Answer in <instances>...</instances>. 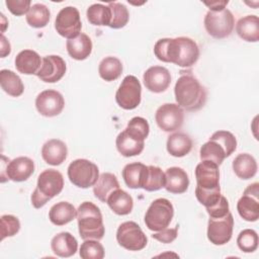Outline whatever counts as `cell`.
Wrapping results in <instances>:
<instances>
[{
    "mask_svg": "<svg viewBox=\"0 0 259 259\" xmlns=\"http://www.w3.org/2000/svg\"><path fill=\"white\" fill-rule=\"evenodd\" d=\"M77 215V210L73 204L67 201H60L54 204L49 212V219L56 226H64L72 222Z\"/></svg>",
    "mask_w": 259,
    "mask_h": 259,
    "instance_id": "obj_29",
    "label": "cell"
},
{
    "mask_svg": "<svg viewBox=\"0 0 259 259\" xmlns=\"http://www.w3.org/2000/svg\"><path fill=\"white\" fill-rule=\"evenodd\" d=\"M238 35L249 42L259 40V18L256 15H247L240 18L236 24Z\"/></svg>",
    "mask_w": 259,
    "mask_h": 259,
    "instance_id": "obj_25",
    "label": "cell"
},
{
    "mask_svg": "<svg viewBox=\"0 0 259 259\" xmlns=\"http://www.w3.org/2000/svg\"><path fill=\"white\" fill-rule=\"evenodd\" d=\"M143 81L148 90L154 93H161L170 86L171 75L165 67L153 66L146 70Z\"/></svg>",
    "mask_w": 259,
    "mask_h": 259,
    "instance_id": "obj_18",
    "label": "cell"
},
{
    "mask_svg": "<svg viewBox=\"0 0 259 259\" xmlns=\"http://www.w3.org/2000/svg\"><path fill=\"white\" fill-rule=\"evenodd\" d=\"M116 241L122 248L130 251L143 250L148 243V239L135 222H124L119 225L116 231Z\"/></svg>",
    "mask_w": 259,
    "mask_h": 259,
    "instance_id": "obj_10",
    "label": "cell"
},
{
    "mask_svg": "<svg viewBox=\"0 0 259 259\" xmlns=\"http://www.w3.org/2000/svg\"><path fill=\"white\" fill-rule=\"evenodd\" d=\"M98 73L103 80L107 82L114 81L122 73V64L115 57H106L99 64Z\"/></svg>",
    "mask_w": 259,
    "mask_h": 259,
    "instance_id": "obj_35",
    "label": "cell"
},
{
    "mask_svg": "<svg viewBox=\"0 0 259 259\" xmlns=\"http://www.w3.org/2000/svg\"><path fill=\"white\" fill-rule=\"evenodd\" d=\"M108 7L111 10V20L109 27L113 29L124 27L130 19V13L127 8L119 2H109Z\"/></svg>",
    "mask_w": 259,
    "mask_h": 259,
    "instance_id": "obj_38",
    "label": "cell"
},
{
    "mask_svg": "<svg viewBox=\"0 0 259 259\" xmlns=\"http://www.w3.org/2000/svg\"><path fill=\"white\" fill-rule=\"evenodd\" d=\"M166 177L165 173L161 170V168L157 166H147L142 188L147 191H157L163 187H165Z\"/></svg>",
    "mask_w": 259,
    "mask_h": 259,
    "instance_id": "obj_34",
    "label": "cell"
},
{
    "mask_svg": "<svg viewBox=\"0 0 259 259\" xmlns=\"http://www.w3.org/2000/svg\"><path fill=\"white\" fill-rule=\"evenodd\" d=\"M165 189L174 194L184 193L189 186L187 173L180 167H170L165 172Z\"/></svg>",
    "mask_w": 259,
    "mask_h": 259,
    "instance_id": "obj_20",
    "label": "cell"
},
{
    "mask_svg": "<svg viewBox=\"0 0 259 259\" xmlns=\"http://www.w3.org/2000/svg\"><path fill=\"white\" fill-rule=\"evenodd\" d=\"M257 162L250 154H239L233 161V170L235 174L243 180L253 178L257 173Z\"/></svg>",
    "mask_w": 259,
    "mask_h": 259,
    "instance_id": "obj_27",
    "label": "cell"
},
{
    "mask_svg": "<svg viewBox=\"0 0 259 259\" xmlns=\"http://www.w3.org/2000/svg\"><path fill=\"white\" fill-rule=\"evenodd\" d=\"M117 188H119V183L116 176L105 172L99 175L98 180L93 185V193L100 201L106 202L108 196Z\"/></svg>",
    "mask_w": 259,
    "mask_h": 259,
    "instance_id": "obj_28",
    "label": "cell"
},
{
    "mask_svg": "<svg viewBox=\"0 0 259 259\" xmlns=\"http://www.w3.org/2000/svg\"><path fill=\"white\" fill-rule=\"evenodd\" d=\"M237 210L247 222H256L259 219V183L250 184L237 203Z\"/></svg>",
    "mask_w": 259,
    "mask_h": 259,
    "instance_id": "obj_13",
    "label": "cell"
},
{
    "mask_svg": "<svg viewBox=\"0 0 259 259\" xmlns=\"http://www.w3.org/2000/svg\"><path fill=\"white\" fill-rule=\"evenodd\" d=\"M124 131L134 139L144 142L149 135L150 126L144 117L135 116L128 121Z\"/></svg>",
    "mask_w": 259,
    "mask_h": 259,
    "instance_id": "obj_39",
    "label": "cell"
},
{
    "mask_svg": "<svg viewBox=\"0 0 259 259\" xmlns=\"http://www.w3.org/2000/svg\"><path fill=\"white\" fill-rule=\"evenodd\" d=\"M6 175V178L14 182H22L27 180L34 172V163L28 157H17L11 160L2 170L1 176Z\"/></svg>",
    "mask_w": 259,
    "mask_h": 259,
    "instance_id": "obj_17",
    "label": "cell"
},
{
    "mask_svg": "<svg viewBox=\"0 0 259 259\" xmlns=\"http://www.w3.org/2000/svg\"><path fill=\"white\" fill-rule=\"evenodd\" d=\"M166 148L173 157H184L192 149V140L184 133H174L168 137Z\"/></svg>",
    "mask_w": 259,
    "mask_h": 259,
    "instance_id": "obj_26",
    "label": "cell"
},
{
    "mask_svg": "<svg viewBox=\"0 0 259 259\" xmlns=\"http://www.w3.org/2000/svg\"><path fill=\"white\" fill-rule=\"evenodd\" d=\"M203 22L207 33L214 38H225L229 36L235 26L234 15L227 8L219 11L208 10Z\"/></svg>",
    "mask_w": 259,
    "mask_h": 259,
    "instance_id": "obj_8",
    "label": "cell"
},
{
    "mask_svg": "<svg viewBox=\"0 0 259 259\" xmlns=\"http://www.w3.org/2000/svg\"><path fill=\"white\" fill-rule=\"evenodd\" d=\"M177 104L187 111H196L206 102V90L191 74L181 75L174 87Z\"/></svg>",
    "mask_w": 259,
    "mask_h": 259,
    "instance_id": "obj_3",
    "label": "cell"
},
{
    "mask_svg": "<svg viewBox=\"0 0 259 259\" xmlns=\"http://www.w3.org/2000/svg\"><path fill=\"white\" fill-rule=\"evenodd\" d=\"M210 138L217 140L225 148L228 156H231V154L237 149V140L231 132L218 131L213 133Z\"/></svg>",
    "mask_w": 259,
    "mask_h": 259,
    "instance_id": "obj_43",
    "label": "cell"
},
{
    "mask_svg": "<svg viewBox=\"0 0 259 259\" xmlns=\"http://www.w3.org/2000/svg\"><path fill=\"white\" fill-rule=\"evenodd\" d=\"M142 99V86L137 77L127 75L121 81L116 93L115 101L123 109L132 110L138 107Z\"/></svg>",
    "mask_w": 259,
    "mask_h": 259,
    "instance_id": "obj_9",
    "label": "cell"
},
{
    "mask_svg": "<svg viewBox=\"0 0 259 259\" xmlns=\"http://www.w3.org/2000/svg\"><path fill=\"white\" fill-rule=\"evenodd\" d=\"M42 60L39 55L32 50H23L15 57L16 70L24 75L36 74L41 66Z\"/></svg>",
    "mask_w": 259,
    "mask_h": 259,
    "instance_id": "obj_22",
    "label": "cell"
},
{
    "mask_svg": "<svg viewBox=\"0 0 259 259\" xmlns=\"http://www.w3.org/2000/svg\"><path fill=\"white\" fill-rule=\"evenodd\" d=\"M86 16L88 21L97 26H109L111 20V10L110 8L103 4L96 3L88 7Z\"/></svg>",
    "mask_w": 259,
    "mask_h": 259,
    "instance_id": "obj_36",
    "label": "cell"
},
{
    "mask_svg": "<svg viewBox=\"0 0 259 259\" xmlns=\"http://www.w3.org/2000/svg\"><path fill=\"white\" fill-rule=\"evenodd\" d=\"M66 48L72 59L83 61L87 59L92 52V41L87 34L80 33L77 37L68 39Z\"/></svg>",
    "mask_w": 259,
    "mask_h": 259,
    "instance_id": "obj_23",
    "label": "cell"
},
{
    "mask_svg": "<svg viewBox=\"0 0 259 259\" xmlns=\"http://www.w3.org/2000/svg\"><path fill=\"white\" fill-rule=\"evenodd\" d=\"M205 208H206V211H207L209 218H212V219L223 218L230 212L228 199L224 195H221L219 200L213 205L205 207Z\"/></svg>",
    "mask_w": 259,
    "mask_h": 259,
    "instance_id": "obj_44",
    "label": "cell"
},
{
    "mask_svg": "<svg viewBox=\"0 0 259 259\" xmlns=\"http://www.w3.org/2000/svg\"><path fill=\"white\" fill-rule=\"evenodd\" d=\"M146 169H147V166L140 162L126 164L121 172L122 178L126 186L132 189L142 188Z\"/></svg>",
    "mask_w": 259,
    "mask_h": 259,
    "instance_id": "obj_33",
    "label": "cell"
},
{
    "mask_svg": "<svg viewBox=\"0 0 259 259\" xmlns=\"http://www.w3.org/2000/svg\"><path fill=\"white\" fill-rule=\"evenodd\" d=\"M77 222L80 237L83 240H101L105 229L101 211L90 201L82 202L77 209Z\"/></svg>",
    "mask_w": 259,
    "mask_h": 259,
    "instance_id": "obj_4",
    "label": "cell"
},
{
    "mask_svg": "<svg viewBox=\"0 0 259 259\" xmlns=\"http://www.w3.org/2000/svg\"><path fill=\"white\" fill-rule=\"evenodd\" d=\"M64 187L63 175L55 169H47L37 177V184L30 200L35 208L42 207L49 200L60 194Z\"/></svg>",
    "mask_w": 259,
    "mask_h": 259,
    "instance_id": "obj_5",
    "label": "cell"
},
{
    "mask_svg": "<svg viewBox=\"0 0 259 259\" xmlns=\"http://www.w3.org/2000/svg\"><path fill=\"white\" fill-rule=\"evenodd\" d=\"M178 236V227H175L173 229H163L161 231H158L157 233H154L152 235V238L162 242L164 244H169L172 243Z\"/></svg>",
    "mask_w": 259,
    "mask_h": 259,
    "instance_id": "obj_46",
    "label": "cell"
},
{
    "mask_svg": "<svg viewBox=\"0 0 259 259\" xmlns=\"http://www.w3.org/2000/svg\"><path fill=\"white\" fill-rule=\"evenodd\" d=\"M5 4L8 10L16 15L21 16L23 14H27L30 9V0H6Z\"/></svg>",
    "mask_w": 259,
    "mask_h": 259,
    "instance_id": "obj_45",
    "label": "cell"
},
{
    "mask_svg": "<svg viewBox=\"0 0 259 259\" xmlns=\"http://www.w3.org/2000/svg\"><path fill=\"white\" fill-rule=\"evenodd\" d=\"M157 125L164 132L170 133L179 130L184 121V112L176 103H164L155 114Z\"/></svg>",
    "mask_w": 259,
    "mask_h": 259,
    "instance_id": "obj_12",
    "label": "cell"
},
{
    "mask_svg": "<svg viewBox=\"0 0 259 259\" xmlns=\"http://www.w3.org/2000/svg\"><path fill=\"white\" fill-rule=\"evenodd\" d=\"M116 149L123 157H134L140 155L145 147V143L131 137L125 131L118 134L115 140Z\"/></svg>",
    "mask_w": 259,
    "mask_h": 259,
    "instance_id": "obj_30",
    "label": "cell"
},
{
    "mask_svg": "<svg viewBox=\"0 0 259 259\" xmlns=\"http://www.w3.org/2000/svg\"><path fill=\"white\" fill-rule=\"evenodd\" d=\"M174 215V207L166 198L155 199L148 207L145 214L146 227L154 232L166 229Z\"/></svg>",
    "mask_w": 259,
    "mask_h": 259,
    "instance_id": "obj_6",
    "label": "cell"
},
{
    "mask_svg": "<svg viewBox=\"0 0 259 259\" xmlns=\"http://www.w3.org/2000/svg\"><path fill=\"white\" fill-rule=\"evenodd\" d=\"M1 227V241L7 237H12L16 235L20 230L19 220L12 214H4L0 219Z\"/></svg>",
    "mask_w": 259,
    "mask_h": 259,
    "instance_id": "obj_42",
    "label": "cell"
},
{
    "mask_svg": "<svg viewBox=\"0 0 259 259\" xmlns=\"http://www.w3.org/2000/svg\"><path fill=\"white\" fill-rule=\"evenodd\" d=\"M51 247L57 256L68 258L77 252L78 242L76 238L69 232H62L52 239Z\"/></svg>",
    "mask_w": 259,
    "mask_h": 259,
    "instance_id": "obj_21",
    "label": "cell"
},
{
    "mask_svg": "<svg viewBox=\"0 0 259 259\" xmlns=\"http://www.w3.org/2000/svg\"><path fill=\"white\" fill-rule=\"evenodd\" d=\"M65 106L63 95L53 89L40 92L35 98V107L38 113L46 117L59 115Z\"/></svg>",
    "mask_w": 259,
    "mask_h": 259,
    "instance_id": "obj_15",
    "label": "cell"
},
{
    "mask_svg": "<svg viewBox=\"0 0 259 259\" xmlns=\"http://www.w3.org/2000/svg\"><path fill=\"white\" fill-rule=\"evenodd\" d=\"M234 219L231 212L223 218H209L207 223V239L213 245L227 244L233 235Z\"/></svg>",
    "mask_w": 259,
    "mask_h": 259,
    "instance_id": "obj_14",
    "label": "cell"
},
{
    "mask_svg": "<svg viewBox=\"0 0 259 259\" xmlns=\"http://www.w3.org/2000/svg\"><path fill=\"white\" fill-rule=\"evenodd\" d=\"M68 177L71 183L80 188L93 186L99 178V170L96 164L86 159H77L68 167Z\"/></svg>",
    "mask_w": 259,
    "mask_h": 259,
    "instance_id": "obj_7",
    "label": "cell"
},
{
    "mask_svg": "<svg viewBox=\"0 0 259 259\" xmlns=\"http://www.w3.org/2000/svg\"><path fill=\"white\" fill-rule=\"evenodd\" d=\"M66 70V63L63 58L51 55L42 58L41 66L35 75L46 83H56L64 77Z\"/></svg>",
    "mask_w": 259,
    "mask_h": 259,
    "instance_id": "obj_16",
    "label": "cell"
},
{
    "mask_svg": "<svg viewBox=\"0 0 259 259\" xmlns=\"http://www.w3.org/2000/svg\"><path fill=\"white\" fill-rule=\"evenodd\" d=\"M195 196L205 207L213 205L220 198L219 165L210 161H201L195 168Z\"/></svg>",
    "mask_w": 259,
    "mask_h": 259,
    "instance_id": "obj_2",
    "label": "cell"
},
{
    "mask_svg": "<svg viewBox=\"0 0 259 259\" xmlns=\"http://www.w3.org/2000/svg\"><path fill=\"white\" fill-rule=\"evenodd\" d=\"M199 154L201 161H210L219 166L227 157H229L225 148L217 140L211 138L201 146Z\"/></svg>",
    "mask_w": 259,
    "mask_h": 259,
    "instance_id": "obj_32",
    "label": "cell"
},
{
    "mask_svg": "<svg viewBox=\"0 0 259 259\" xmlns=\"http://www.w3.org/2000/svg\"><path fill=\"white\" fill-rule=\"evenodd\" d=\"M79 255L82 259H102L104 257V248L99 240H84L81 244Z\"/></svg>",
    "mask_w": 259,
    "mask_h": 259,
    "instance_id": "obj_40",
    "label": "cell"
},
{
    "mask_svg": "<svg viewBox=\"0 0 259 259\" xmlns=\"http://www.w3.org/2000/svg\"><path fill=\"white\" fill-rule=\"evenodd\" d=\"M0 84L1 88L12 97H18L24 91L20 77L11 70L3 69L0 71Z\"/></svg>",
    "mask_w": 259,
    "mask_h": 259,
    "instance_id": "obj_31",
    "label": "cell"
},
{
    "mask_svg": "<svg viewBox=\"0 0 259 259\" xmlns=\"http://www.w3.org/2000/svg\"><path fill=\"white\" fill-rule=\"evenodd\" d=\"M1 50H0V54H1V58H5L6 56H8L11 52V46L10 42L7 40V38L4 36V34H1Z\"/></svg>",
    "mask_w": 259,
    "mask_h": 259,
    "instance_id": "obj_48",
    "label": "cell"
},
{
    "mask_svg": "<svg viewBox=\"0 0 259 259\" xmlns=\"http://www.w3.org/2000/svg\"><path fill=\"white\" fill-rule=\"evenodd\" d=\"M237 245L245 253H252L258 248V235L252 229H245L238 235Z\"/></svg>",
    "mask_w": 259,
    "mask_h": 259,
    "instance_id": "obj_41",
    "label": "cell"
},
{
    "mask_svg": "<svg viewBox=\"0 0 259 259\" xmlns=\"http://www.w3.org/2000/svg\"><path fill=\"white\" fill-rule=\"evenodd\" d=\"M68 155L66 144L58 139H52L46 142L41 148V157L46 163L52 166L61 165Z\"/></svg>",
    "mask_w": 259,
    "mask_h": 259,
    "instance_id": "obj_19",
    "label": "cell"
},
{
    "mask_svg": "<svg viewBox=\"0 0 259 259\" xmlns=\"http://www.w3.org/2000/svg\"><path fill=\"white\" fill-rule=\"evenodd\" d=\"M50 18L51 12L49 8L41 3L33 4L26 14V22L34 28L45 27L49 23Z\"/></svg>",
    "mask_w": 259,
    "mask_h": 259,
    "instance_id": "obj_37",
    "label": "cell"
},
{
    "mask_svg": "<svg viewBox=\"0 0 259 259\" xmlns=\"http://www.w3.org/2000/svg\"><path fill=\"white\" fill-rule=\"evenodd\" d=\"M57 32L68 39L77 37L81 33L82 23L79 10L73 6L62 8L55 20Z\"/></svg>",
    "mask_w": 259,
    "mask_h": 259,
    "instance_id": "obj_11",
    "label": "cell"
},
{
    "mask_svg": "<svg viewBox=\"0 0 259 259\" xmlns=\"http://www.w3.org/2000/svg\"><path fill=\"white\" fill-rule=\"evenodd\" d=\"M154 54L162 62L173 63L181 68H190L199 58V49L197 44L189 37H166L157 40Z\"/></svg>",
    "mask_w": 259,
    "mask_h": 259,
    "instance_id": "obj_1",
    "label": "cell"
},
{
    "mask_svg": "<svg viewBox=\"0 0 259 259\" xmlns=\"http://www.w3.org/2000/svg\"><path fill=\"white\" fill-rule=\"evenodd\" d=\"M229 1H210V2H204V4L209 8V10L211 11H219V10H223L226 8V6L228 5Z\"/></svg>",
    "mask_w": 259,
    "mask_h": 259,
    "instance_id": "obj_47",
    "label": "cell"
},
{
    "mask_svg": "<svg viewBox=\"0 0 259 259\" xmlns=\"http://www.w3.org/2000/svg\"><path fill=\"white\" fill-rule=\"evenodd\" d=\"M106 203L109 208L118 215H125L131 213L134 207L133 197L124 190L117 188L107 198Z\"/></svg>",
    "mask_w": 259,
    "mask_h": 259,
    "instance_id": "obj_24",
    "label": "cell"
}]
</instances>
